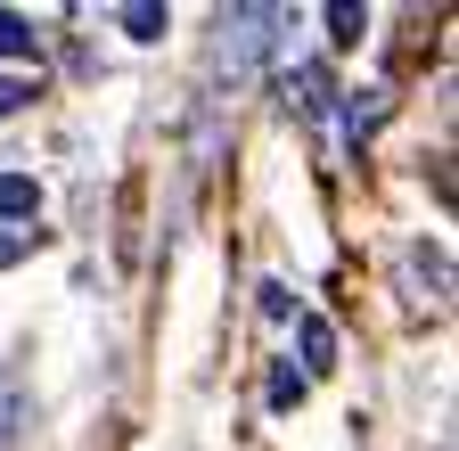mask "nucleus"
Listing matches in <instances>:
<instances>
[{"mask_svg":"<svg viewBox=\"0 0 459 451\" xmlns=\"http://www.w3.org/2000/svg\"><path fill=\"white\" fill-rule=\"evenodd\" d=\"M279 25H287V9H221V25H213V74L247 82L279 49Z\"/></svg>","mask_w":459,"mask_h":451,"instance_id":"1","label":"nucleus"},{"mask_svg":"<svg viewBox=\"0 0 459 451\" xmlns=\"http://www.w3.org/2000/svg\"><path fill=\"white\" fill-rule=\"evenodd\" d=\"M336 99H344V91H336V82H328V66H312V58L287 74V107H296V116H328Z\"/></svg>","mask_w":459,"mask_h":451,"instance_id":"2","label":"nucleus"},{"mask_svg":"<svg viewBox=\"0 0 459 451\" xmlns=\"http://www.w3.org/2000/svg\"><path fill=\"white\" fill-rule=\"evenodd\" d=\"M296 353H304V377H328L336 369V328L320 312H296Z\"/></svg>","mask_w":459,"mask_h":451,"instance_id":"3","label":"nucleus"},{"mask_svg":"<svg viewBox=\"0 0 459 451\" xmlns=\"http://www.w3.org/2000/svg\"><path fill=\"white\" fill-rule=\"evenodd\" d=\"M41 213V181L33 173H0V230H33Z\"/></svg>","mask_w":459,"mask_h":451,"instance_id":"4","label":"nucleus"},{"mask_svg":"<svg viewBox=\"0 0 459 451\" xmlns=\"http://www.w3.org/2000/svg\"><path fill=\"white\" fill-rule=\"evenodd\" d=\"M25 435V377H0V451H17Z\"/></svg>","mask_w":459,"mask_h":451,"instance_id":"5","label":"nucleus"},{"mask_svg":"<svg viewBox=\"0 0 459 451\" xmlns=\"http://www.w3.org/2000/svg\"><path fill=\"white\" fill-rule=\"evenodd\" d=\"M344 99H353V107H344V116H353V140H369V132L385 124V107H394V99H385L377 82H369V91H344Z\"/></svg>","mask_w":459,"mask_h":451,"instance_id":"6","label":"nucleus"},{"mask_svg":"<svg viewBox=\"0 0 459 451\" xmlns=\"http://www.w3.org/2000/svg\"><path fill=\"white\" fill-rule=\"evenodd\" d=\"M115 25H124L132 41H156V33L172 25V9H156V0H132V9H115Z\"/></svg>","mask_w":459,"mask_h":451,"instance_id":"7","label":"nucleus"},{"mask_svg":"<svg viewBox=\"0 0 459 451\" xmlns=\"http://www.w3.org/2000/svg\"><path fill=\"white\" fill-rule=\"evenodd\" d=\"M33 49H41L33 17H17V9H0V58H33Z\"/></svg>","mask_w":459,"mask_h":451,"instance_id":"8","label":"nucleus"},{"mask_svg":"<svg viewBox=\"0 0 459 451\" xmlns=\"http://www.w3.org/2000/svg\"><path fill=\"white\" fill-rule=\"evenodd\" d=\"M304 394H312V377H304L296 361H279V369H271V411H296Z\"/></svg>","mask_w":459,"mask_h":451,"instance_id":"9","label":"nucleus"},{"mask_svg":"<svg viewBox=\"0 0 459 451\" xmlns=\"http://www.w3.org/2000/svg\"><path fill=\"white\" fill-rule=\"evenodd\" d=\"M369 33V9H353V0H336V9H328V41H344V49H353Z\"/></svg>","mask_w":459,"mask_h":451,"instance_id":"10","label":"nucleus"},{"mask_svg":"<svg viewBox=\"0 0 459 451\" xmlns=\"http://www.w3.org/2000/svg\"><path fill=\"white\" fill-rule=\"evenodd\" d=\"M41 99V74H0V116H25Z\"/></svg>","mask_w":459,"mask_h":451,"instance_id":"11","label":"nucleus"},{"mask_svg":"<svg viewBox=\"0 0 459 451\" xmlns=\"http://www.w3.org/2000/svg\"><path fill=\"white\" fill-rule=\"evenodd\" d=\"M41 247V230H0V271H9V263H25Z\"/></svg>","mask_w":459,"mask_h":451,"instance_id":"12","label":"nucleus"},{"mask_svg":"<svg viewBox=\"0 0 459 451\" xmlns=\"http://www.w3.org/2000/svg\"><path fill=\"white\" fill-rule=\"evenodd\" d=\"M263 312H271V320H296V296H287L279 279H263Z\"/></svg>","mask_w":459,"mask_h":451,"instance_id":"13","label":"nucleus"}]
</instances>
